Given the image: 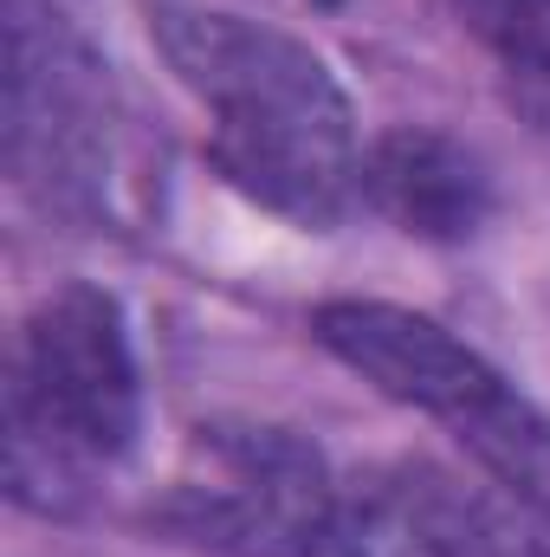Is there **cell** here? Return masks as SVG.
Instances as JSON below:
<instances>
[{
  "label": "cell",
  "mask_w": 550,
  "mask_h": 557,
  "mask_svg": "<svg viewBox=\"0 0 550 557\" xmlns=\"http://www.w3.org/2000/svg\"><path fill=\"white\" fill-rule=\"evenodd\" d=\"M337 486L343 480L304 434L214 421L195 434L188 467L162 493L155 532L214 557H317Z\"/></svg>",
  "instance_id": "obj_4"
},
{
  "label": "cell",
  "mask_w": 550,
  "mask_h": 557,
  "mask_svg": "<svg viewBox=\"0 0 550 557\" xmlns=\"http://www.w3.org/2000/svg\"><path fill=\"white\" fill-rule=\"evenodd\" d=\"M453 13L492 59L505 104L550 137V0H453Z\"/></svg>",
  "instance_id": "obj_8"
},
{
  "label": "cell",
  "mask_w": 550,
  "mask_h": 557,
  "mask_svg": "<svg viewBox=\"0 0 550 557\" xmlns=\"http://www.w3.org/2000/svg\"><path fill=\"white\" fill-rule=\"evenodd\" d=\"M486 557H550V525L518 506V519H492Z\"/></svg>",
  "instance_id": "obj_9"
},
{
  "label": "cell",
  "mask_w": 550,
  "mask_h": 557,
  "mask_svg": "<svg viewBox=\"0 0 550 557\" xmlns=\"http://www.w3.org/2000/svg\"><path fill=\"white\" fill-rule=\"evenodd\" d=\"M149 33L214 117L208 156L240 195L298 227H330L363 208L357 111L304 39L201 0H155Z\"/></svg>",
  "instance_id": "obj_1"
},
{
  "label": "cell",
  "mask_w": 550,
  "mask_h": 557,
  "mask_svg": "<svg viewBox=\"0 0 550 557\" xmlns=\"http://www.w3.org/2000/svg\"><path fill=\"white\" fill-rule=\"evenodd\" d=\"M142 383L124 305L98 285L46 292L7 370V493L65 519L137 441Z\"/></svg>",
  "instance_id": "obj_2"
},
{
  "label": "cell",
  "mask_w": 550,
  "mask_h": 557,
  "mask_svg": "<svg viewBox=\"0 0 550 557\" xmlns=\"http://www.w3.org/2000/svg\"><path fill=\"white\" fill-rule=\"evenodd\" d=\"M363 208L414 240H466L492 214V175L447 131L402 124L363 149Z\"/></svg>",
  "instance_id": "obj_7"
},
{
  "label": "cell",
  "mask_w": 550,
  "mask_h": 557,
  "mask_svg": "<svg viewBox=\"0 0 550 557\" xmlns=\"http://www.w3.org/2000/svg\"><path fill=\"white\" fill-rule=\"evenodd\" d=\"M311 337L389 403L434 416L460 447L518 396L473 344H460L447 324L389 298H330L317 305Z\"/></svg>",
  "instance_id": "obj_5"
},
{
  "label": "cell",
  "mask_w": 550,
  "mask_h": 557,
  "mask_svg": "<svg viewBox=\"0 0 550 557\" xmlns=\"http://www.w3.org/2000/svg\"><path fill=\"white\" fill-rule=\"evenodd\" d=\"M7 169L65 221H98L117 188V104L85 33L39 0H7Z\"/></svg>",
  "instance_id": "obj_3"
},
{
  "label": "cell",
  "mask_w": 550,
  "mask_h": 557,
  "mask_svg": "<svg viewBox=\"0 0 550 557\" xmlns=\"http://www.w3.org/2000/svg\"><path fill=\"white\" fill-rule=\"evenodd\" d=\"M492 519L434 467H383L337 486L317 557H486Z\"/></svg>",
  "instance_id": "obj_6"
}]
</instances>
